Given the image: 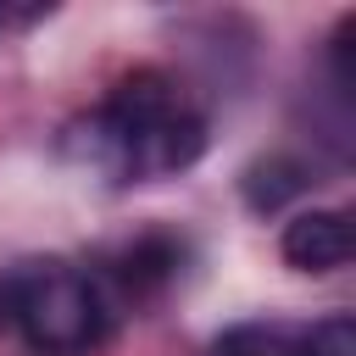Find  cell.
<instances>
[{
	"mask_svg": "<svg viewBox=\"0 0 356 356\" xmlns=\"http://www.w3.org/2000/svg\"><path fill=\"white\" fill-rule=\"evenodd\" d=\"M206 150V117L161 67H134L111 95L67 128V156L106 184H150L184 172Z\"/></svg>",
	"mask_w": 356,
	"mask_h": 356,
	"instance_id": "1",
	"label": "cell"
},
{
	"mask_svg": "<svg viewBox=\"0 0 356 356\" xmlns=\"http://www.w3.org/2000/svg\"><path fill=\"white\" fill-rule=\"evenodd\" d=\"M6 317L33 356H89L111 334L106 284L72 261H33L6 278Z\"/></svg>",
	"mask_w": 356,
	"mask_h": 356,
	"instance_id": "2",
	"label": "cell"
},
{
	"mask_svg": "<svg viewBox=\"0 0 356 356\" xmlns=\"http://www.w3.org/2000/svg\"><path fill=\"white\" fill-rule=\"evenodd\" d=\"M178 261H184V245L172 234H161V228H145V234L111 245V256H106V267L95 278L100 284H117L134 300H150L156 289H167L178 278Z\"/></svg>",
	"mask_w": 356,
	"mask_h": 356,
	"instance_id": "3",
	"label": "cell"
},
{
	"mask_svg": "<svg viewBox=\"0 0 356 356\" xmlns=\"http://www.w3.org/2000/svg\"><path fill=\"white\" fill-rule=\"evenodd\" d=\"M356 256V222L345 206H312L284 228V261L300 273H339Z\"/></svg>",
	"mask_w": 356,
	"mask_h": 356,
	"instance_id": "4",
	"label": "cell"
},
{
	"mask_svg": "<svg viewBox=\"0 0 356 356\" xmlns=\"http://www.w3.org/2000/svg\"><path fill=\"white\" fill-rule=\"evenodd\" d=\"M300 189H306V167L289 161V156H267V161H256V167L245 172V200H250L256 211H278V206L295 200Z\"/></svg>",
	"mask_w": 356,
	"mask_h": 356,
	"instance_id": "5",
	"label": "cell"
},
{
	"mask_svg": "<svg viewBox=\"0 0 356 356\" xmlns=\"http://www.w3.org/2000/svg\"><path fill=\"white\" fill-rule=\"evenodd\" d=\"M211 356H300V328H289V323H239L211 345Z\"/></svg>",
	"mask_w": 356,
	"mask_h": 356,
	"instance_id": "6",
	"label": "cell"
},
{
	"mask_svg": "<svg viewBox=\"0 0 356 356\" xmlns=\"http://www.w3.org/2000/svg\"><path fill=\"white\" fill-rule=\"evenodd\" d=\"M300 356H356V323L345 312L300 328Z\"/></svg>",
	"mask_w": 356,
	"mask_h": 356,
	"instance_id": "7",
	"label": "cell"
},
{
	"mask_svg": "<svg viewBox=\"0 0 356 356\" xmlns=\"http://www.w3.org/2000/svg\"><path fill=\"white\" fill-rule=\"evenodd\" d=\"M0 22H11V11H6V6H0Z\"/></svg>",
	"mask_w": 356,
	"mask_h": 356,
	"instance_id": "8",
	"label": "cell"
}]
</instances>
